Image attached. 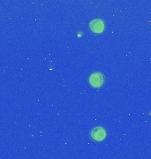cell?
Returning a JSON list of instances; mask_svg holds the SVG:
<instances>
[{"label": "cell", "instance_id": "cell-1", "mask_svg": "<svg viewBox=\"0 0 151 159\" xmlns=\"http://www.w3.org/2000/svg\"><path fill=\"white\" fill-rule=\"evenodd\" d=\"M89 83L94 88H100L104 83V76L101 73H94L90 75Z\"/></svg>", "mask_w": 151, "mask_h": 159}, {"label": "cell", "instance_id": "cell-2", "mask_svg": "<svg viewBox=\"0 0 151 159\" xmlns=\"http://www.w3.org/2000/svg\"><path fill=\"white\" fill-rule=\"evenodd\" d=\"M90 135L95 141L101 142V141L104 140V138L106 137V132H105V129L103 127L96 126L91 130Z\"/></svg>", "mask_w": 151, "mask_h": 159}, {"label": "cell", "instance_id": "cell-3", "mask_svg": "<svg viewBox=\"0 0 151 159\" xmlns=\"http://www.w3.org/2000/svg\"><path fill=\"white\" fill-rule=\"evenodd\" d=\"M89 27L90 29L93 32H95V33H101L104 29V23H103V20L96 19V20H93L89 23Z\"/></svg>", "mask_w": 151, "mask_h": 159}]
</instances>
